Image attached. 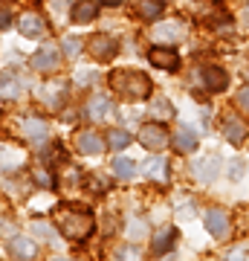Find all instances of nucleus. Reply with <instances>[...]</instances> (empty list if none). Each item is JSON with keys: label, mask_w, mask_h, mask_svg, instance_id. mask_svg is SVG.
I'll return each mask as SVG.
<instances>
[{"label": "nucleus", "mask_w": 249, "mask_h": 261, "mask_svg": "<svg viewBox=\"0 0 249 261\" xmlns=\"http://www.w3.org/2000/svg\"><path fill=\"white\" fill-rule=\"evenodd\" d=\"M35 183L38 186H52V174H49V171H46V168H35Z\"/></svg>", "instance_id": "obj_28"}, {"label": "nucleus", "mask_w": 249, "mask_h": 261, "mask_svg": "<svg viewBox=\"0 0 249 261\" xmlns=\"http://www.w3.org/2000/svg\"><path fill=\"white\" fill-rule=\"evenodd\" d=\"M113 174L119 180H130L133 174H136V166H133V160H128V157H116L113 160Z\"/></svg>", "instance_id": "obj_21"}, {"label": "nucleus", "mask_w": 249, "mask_h": 261, "mask_svg": "<svg viewBox=\"0 0 249 261\" xmlns=\"http://www.w3.org/2000/svg\"><path fill=\"white\" fill-rule=\"evenodd\" d=\"M20 130H23V137L29 142H35V145H44L49 140V125L41 119H23L20 122Z\"/></svg>", "instance_id": "obj_11"}, {"label": "nucleus", "mask_w": 249, "mask_h": 261, "mask_svg": "<svg viewBox=\"0 0 249 261\" xmlns=\"http://www.w3.org/2000/svg\"><path fill=\"white\" fill-rule=\"evenodd\" d=\"M151 38L157 41V44H174L183 38V27L177 23V20H165V23H159V27L151 29Z\"/></svg>", "instance_id": "obj_12"}, {"label": "nucleus", "mask_w": 249, "mask_h": 261, "mask_svg": "<svg viewBox=\"0 0 249 261\" xmlns=\"http://www.w3.org/2000/svg\"><path fill=\"white\" fill-rule=\"evenodd\" d=\"M75 148L81 151L84 157H99L107 145H104L102 134H96V130H81V134H75Z\"/></svg>", "instance_id": "obj_5"}, {"label": "nucleus", "mask_w": 249, "mask_h": 261, "mask_svg": "<svg viewBox=\"0 0 249 261\" xmlns=\"http://www.w3.org/2000/svg\"><path fill=\"white\" fill-rule=\"evenodd\" d=\"M203 84H206V90L220 93V90L229 87V75L223 73L220 67H203Z\"/></svg>", "instance_id": "obj_14"}, {"label": "nucleus", "mask_w": 249, "mask_h": 261, "mask_svg": "<svg viewBox=\"0 0 249 261\" xmlns=\"http://www.w3.org/2000/svg\"><path fill=\"white\" fill-rule=\"evenodd\" d=\"M246 3H249V0H246Z\"/></svg>", "instance_id": "obj_33"}, {"label": "nucleus", "mask_w": 249, "mask_h": 261, "mask_svg": "<svg viewBox=\"0 0 249 261\" xmlns=\"http://www.w3.org/2000/svg\"><path fill=\"white\" fill-rule=\"evenodd\" d=\"M9 12H0V29H6V27H9Z\"/></svg>", "instance_id": "obj_31"}, {"label": "nucleus", "mask_w": 249, "mask_h": 261, "mask_svg": "<svg viewBox=\"0 0 249 261\" xmlns=\"http://www.w3.org/2000/svg\"><path fill=\"white\" fill-rule=\"evenodd\" d=\"M26 90V84L20 82L15 73H0V99H6V102H15L20 99Z\"/></svg>", "instance_id": "obj_10"}, {"label": "nucleus", "mask_w": 249, "mask_h": 261, "mask_svg": "<svg viewBox=\"0 0 249 261\" xmlns=\"http://www.w3.org/2000/svg\"><path fill=\"white\" fill-rule=\"evenodd\" d=\"M96 12H99L96 0H78L73 6V20L75 23H90V20L96 18Z\"/></svg>", "instance_id": "obj_18"}, {"label": "nucleus", "mask_w": 249, "mask_h": 261, "mask_svg": "<svg viewBox=\"0 0 249 261\" xmlns=\"http://www.w3.org/2000/svg\"><path fill=\"white\" fill-rule=\"evenodd\" d=\"M235 102H238L240 111H246V113H249V84H246V87H243V90L238 93V99H235Z\"/></svg>", "instance_id": "obj_30"}, {"label": "nucleus", "mask_w": 249, "mask_h": 261, "mask_svg": "<svg viewBox=\"0 0 249 261\" xmlns=\"http://www.w3.org/2000/svg\"><path fill=\"white\" fill-rule=\"evenodd\" d=\"M171 145H174V151H180V154H191V151L197 148V137H194V130L180 125V128L174 130V137H171Z\"/></svg>", "instance_id": "obj_15"}, {"label": "nucleus", "mask_w": 249, "mask_h": 261, "mask_svg": "<svg viewBox=\"0 0 249 261\" xmlns=\"http://www.w3.org/2000/svg\"><path fill=\"white\" fill-rule=\"evenodd\" d=\"M12 252L18 258H32L35 255V244L29 241V238H12Z\"/></svg>", "instance_id": "obj_24"}, {"label": "nucleus", "mask_w": 249, "mask_h": 261, "mask_svg": "<svg viewBox=\"0 0 249 261\" xmlns=\"http://www.w3.org/2000/svg\"><path fill=\"white\" fill-rule=\"evenodd\" d=\"M99 3H107V6H116V3H119V0H99Z\"/></svg>", "instance_id": "obj_32"}, {"label": "nucleus", "mask_w": 249, "mask_h": 261, "mask_svg": "<svg viewBox=\"0 0 249 261\" xmlns=\"http://www.w3.org/2000/svg\"><path fill=\"white\" fill-rule=\"evenodd\" d=\"M87 49H90V56L96 61H110L116 53H119V44H116V38L113 35H93L87 41Z\"/></svg>", "instance_id": "obj_4"}, {"label": "nucleus", "mask_w": 249, "mask_h": 261, "mask_svg": "<svg viewBox=\"0 0 249 261\" xmlns=\"http://www.w3.org/2000/svg\"><path fill=\"white\" fill-rule=\"evenodd\" d=\"M223 137H226L229 142H235V145H240V142L246 140V128H243V122L235 119V116H229L226 125H223Z\"/></svg>", "instance_id": "obj_19"}, {"label": "nucleus", "mask_w": 249, "mask_h": 261, "mask_svg": "<svg viewBox=\"0 0 249 261\" xmlns=\"http://www.w3.org/2000/svg\"><path fill=\"white\" fill-rule=\"evenodd\" d=\"M139 15L145 20H157L162 15V6H159V0H139Z\"/></svg>", "instance_id": "obj_25"}, {"label": "nucleus", "mask_w": 249, "mask_h": 261, "mask_svg": "<svg viewBox=\"0 0 249 261\" xmlns=\"http://www.w3.org/2000/svg\"><path fill=\"white\" fill-rule=\"evenodd\" d=\"M148 58H151V64L159 67V70H171V73H174L177 67H180V56H177L171 47H162V44L151 49V53H148Z\"/></svg>", "instance_id": "obj_9"}, {"label": "nucleus", "mask_w": 249, "mask_h": 261, "mask_svg": "<svg viewBox=\"0 0 249 261\" xmlns=\"http://www.w3.org/2000/svg\"><path fill=\"white\" fill-rule=\"evenodd\" d=\"M217 157H209V160H200L197 166H194V174H197V180H203V183H209V180L217 177Z\"/></svg>", "instance_id": "obj_20"}, {"label": "nucleus", "mask_w": 249, "mask_h": 261, "mask_svg": "<svg viewBox=\"0 0 249 261\" xmlns=\"http://www.w3.org/2000/svg\"><path fill=\"white\" fill-rule=\"evenodd\" d=\"M139 142H142V148H148V151H162L165 142H168V134L159 122H145V125L139 128Z\"/></svg>", "instance_id": "obj_3"}, {"label": "nucleus", "mask_w": 249, "mask_h": 261, "mask_svg": "<svg viewBox=\"0 0 249 261\" xmlns=\"http://www.w3.org/2000/svg\"><path fill=\"white\" fill-rule=\"evenodd\" d=\"M18 32L23 38H41L46 32V20L35 12H26V15H20L18 18Z\"/></svg>", "instance_id": "obj_8"}, {"label": "nucleus", "mask_w": 249, "mask_h": 261, "mask_svg": "<svg viewBox=\"0 0 249 261\" xmlns=\"http://www.w3.org/2000/svg\"><path fill=\"white\" fill-rule=\"evenodd\" d=\"M145 174L151 180H157V183H165L168 180V163L165 160H151V163L145 166Z\"/></svg>", "instance_id": "obj_22"}, {"label": "nucleus", "mask_w": 249, "mask_h": 261, "mask_svg": "<svg viewBox=\"0 0 249 261\" xmlns=\"http://www.w3.org/2000/svg\"><path fill=\"white\" fill-rule=\"evenodd\" d=\"M226 174H229L232 180H240V177H243V163H240V160L229 163V171H226Z\"/></svg>", "instance_id": "obj_29"}, {"label": "nucleus", "mask_w": 249, "mask_h": 261, "mask_svg": "<svg viewBox=\"0 0 249 261\" xmlns=\"http://www.w3.org/2000/svg\"><path fill=\"white\" fill-rule=\"evenodd\" d=\"M29 64L35 67V70H41V73H52V70H58V64H61V56H58L56 47H41L35 56L29 58Z\"/></svg>", "instance_id": "obj_7"}, {"label": "nucleus", "mask_w": 249, "mask_h": 261, "mask_svg": "<svg viewBox=\"0 0 249 261\" xmlns=\"http://www.w3.org/2000/svg\"><path fill=\"white\" fill-rule=\"evenodd\" d=\"M206 229L214 238H226V232H229V215L223 212V209H209L206 212Z\"/></svg>", "instance_id": "obj_13"}, {"label": "nucleus", "mask_w": 249, "mask_h": 261, "mask_svg": "<svg viewBox=\"0 0 249 261\" xmlns=\"http://www.w3.org/2000/svg\"><path fill=\"white\" fill-rule=\"evenodd\" d=\"M41 102L49 108V111H61L67 102V84L64 82H49L44 84V90H41Z\"/></svg>", "instance_id": "obj_6"}, {"label": "nucleus", "mask_w": 249, "mask_h": 261, "mask_svg": "<svg viewBox=\"0 0 249 261\" xmlns=\"http://www.w3.org/2000/svg\"><path fill=\"white\" fill-rule=\"evenodd\" d=\"M130 145V134L128 130H110L107 134V148H113V151H122V148H128Z\"/></svg>", "instance_id": "obj_23"}, {"label": "nucleus", "mask_w": 249, "mask_h": 261, "mask_svg": "<svg viewBox=\"0 0 249 261\" xmlns=\"http://www.w3.org/2000/svg\"><path fill=\"white\" fill-rule=\"evenodd\" d=\"M151 113H154L157 119H171V116H174V105L168 102V99H157V102L151 105Z\"/></svg>", "instance_id": "obj_26"}, {"label": "nucleus", "mask_w": 249, "mask_h": 261, "mask_svg": "<svg viewBox=\"0 0 249 261\" xmlns=\"http://www.w3.org/2000/svg\"><path fill=\"white\" fill-rule=\"evenodd\" d=\"M110 113H113V102L107 96H96V99H90V105H87V116H90L93 122L104 119V116H110Z\"/></svg>", "instance_id": "obj_17"}, {"label": "nucleus", "mask_w": 249, "mask_h": 261, "mask_svg": "<svg viewBox=\"0 0 249 261\" xmlns=\"http://www.w3.org/2000/svg\"><path fill=\"white\" fill-rule=\"evenodd\" d=\"M174 238H177V229H159V232H154V238H151V252L154 255L168 252L174 247Z\"/></svg>", "instance_id": "obj_16"}, {"label": "nucleus", "mask_w": 249, "mask_h": 261, "mask_svg": "<svg viewBox=\"0 0 249 261\" xmlns=\"http://www.w3.org/2000/svg\"><path fill=\"white\" fill-rule=\"evenodd\" d=\"M64 53H67L70 58L78 56V53H81V41H78V38H73V35H67V38H64Z\"/></svg>", "instance_id": "obj_27"}, {"label": "nucleus", "mask_w": 249, "mask_h": 261, "mask_svg": "<svg viewBox=\"0 0 249 261\" xmlns=\"http://www.w3.org/2000/svg\"><path fill=\"white\" fill-rule=\"evenodd\" d=\"M56 224H58V229H61V235H64V238L81 244V241H87V238L93 235L96 221H93V215L84 212V209L58 206V209H56Z\"/></svg>", "instance_id": "obj_1"}, {"label": "nucleus", "mask_w": 249, "mask_h": 261, "mask_svg": "<svg viewBox=\"0 0 249 261\" xmlns=\"http://www.w3.org/2000/svg\"><path fill=\"white\" fill-rule=\"evenodd\" d=\"M110 90L125 102H142L151 93V79L136 70H116L110 73Z\"/></svg>", "instance_id": "obj_2"}]
</instances>
